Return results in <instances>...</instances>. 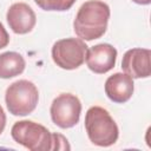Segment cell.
I'll list each match as a JSON object with an SVG mask.
<instances>
[{"mask_svg": "<svg viewBox=\"0 0 151 151\" xmlns=\"http://www.w3.org/2000/svg\"><path fill=\"white\" fill-rule=\"evenodd\" d=\"M6 19L9 28L17 34L29 33L37 24L34 11L25 2H15L11 5L7 9Z\"/></svg>", "mask_w": 151, "mask_h": 151, "instance_id": "9c48e42d", "label": "cell"}, {"mask_svg": "<svg viewBox=\"0 0 151 151\" xmlns=\"http://www.w3.org/2000/svg\"><path fill=\"white\" fill-rule=\"evenodd\" d=\"M85 130L88 139L98 146L113 145L119 137V129L107 110L91 106L85 114Z\"/></svg>", "mask_w": 151, "mask_h": 151, "instance_id": "7a4b0ae2", "label": "cell"}, {"mask_svg": "<svg viewBox=\"0 0 151 151\" xmlns=\"http://www.w3.org/2000/svg\"><path fill=\"white\" fill-rule=\"evenodd\" d=\"M132 1L138 5H149L151 2V0H132Z\"/></svg>", "mask_w": 151, "mask_h": 151, "instance_id": "2e32d148", "label": "cell"}, {"mask_svg": "<svg viewBox=\"0 0 151 151\" xmlns=\"http://www.w3.org/2000/svg\"><path fill=\"white\" fill-rule=\"evenodd\" d=\"M26 61L18 52H5L0 54V78L9 79L21 74L25 70Z\"/></svg>", "mask_w": 151, "mask_h": 151, "instance_id": "8fae6325", "label": "cell"}, {"mask_svg": "<svg viewBox=\"0 0 151 151\" xmlns=\"http://www.w3.org/2000/svg\"><path fill=\"white\" fill-rule=\"evenodd\" d=\"M39 100V91L37 86L26 79L12 83L5 93L7 110L13 116H27L32 113Z\"/></svg>", "mask_w": 151, "mask_h": 151, "instance_id": "277c9868", "label": "cell"}, {"mask_svg": "<svg viewBox=\"0 0 151 151\" xmlns=\"http://www.w3.org/2000/svg\"><path fill=\"white\" fill-rule=\"evenodd\" d=\"M77 0H34V2L44 11H67Z\"/></svg>", "mask_w": 151, "mask_h": 151, "instance_id": "7c38bea8", "label": "cell"}, {"mask_svg": "<svg viewBox=\"0 0 151 151\" xmlns=\"http://www.w3.org/2000/svg\"><path fill=\"white\" fill-rule=\"evenodd\" d=\"M87 45L80 38H65L52 46V59L63 70H76L85 61Z\"/></svg>", "mask_w": 151, "mask_h": 151, "instance_id": "5b68a950", "label": "cell"}, {"mask_svg": "<svg viewBox=\"0 0 151 151\" xmlns=\"http://www.w3.org/2000/svg\"><path fill=\"white\" fill-rule=\"evenodd\" d=\"M110 7L101 0H87L78 9L73 29L81 40L91 41L103 37L107 29Z\"/></svg>", "mask_w": 151, "mask_h": 151, "instance_id": "6da1fadb", "label": "cell"}, {"mask_svg": "<svg viewBox=\"0 0 151 151\" xmlns=\"http://www.w3.org/2000/svg\"><path fill=\"white\" fill-rule=\"evenodd\" d=\"M85 60L87 67L92 72L104 74L114 67L117 50L110 44H98L87 50Z\"/></svg>", "mask_w": 151, "mask_h": 151, "instance_id": "ba28073f", "label": "cell"}, {"mask_svg": "<svg viewBox=\"0 0 151 151\" xmlns=\"http://www.w3.org/2000/svg\"><path fill=\"white\" fill-rule=\"evenodd\" d=\"M14 142L31 151H54V133L32 120H20L11 129Z\"/></svg>", "mask_w": 151, "mask_h": 151, "instance_id": "3957f363", "label": "cell"}, {"mask_svg": "<svg viewBox=\"0 0 151 151\" xmlns=\"http://www.w3.org/2000/svg\"><path fill=\"white\" fill-rule=\"evenodd\" d=\"M52 122L61 127L70 129L78 124L81 113V103L72 93H61L55 97L50 109Z\"/></svg>", "mask_w": 151, "mask_h": 151, "instance_id": "8992f818", "label": "cell"}, {"mask_svg": "<svg viewBox=\"0 0 151 151\" xmlns=\"http://www.w3.org/2000/svg\"><path fill=\"white\" fill-rule=\"evenodd\" d=\"M9 42V35L6 31V28L4 27V25L0 22V50L6 47Z\"/></svg>", "mask_w": 151, "mask_h": 151, "instance_id": "5bb4252c", "label": "cell"}, {"mask_svg": "<svg viewBox=\"0 0 151 151\" xmlns=\"http://www.w3.org/2000/svg\"><path fill=\"white\" fill-rule=\"evenodd\" d=\"M134 91L133 78L126 73L117 72L105 81V93L110 100L117 104L126 103L131 99Z\"/></svg>", "mask_w": 151, "mask_h": 151, "instance_id": "30bf717a", "label": "cell"}, {"mask_svg": "<svg viewBox=\"0 0 151 151\" xmlns=\"http://www.w3.org/2000/svg\"><path fill=\"white\" fill-rule=\"evenodd\" d=\"M70 149L71 146L67 139L60 133H54V150H70Z\"/></svg>", "mask_w": 151, "mask_h": 151, "instance_id": "4fadbf2b", "label": "cell"}, {"mask_svg": "<svg viewBox=\"0 0 151 151\" xmlns=\"http://www.w3.org/2000/svg\"><path fill=\"white\" fill-rule=\"evenodd\" d=\"M5 126H6V114H5L2 106L0 105V134L4 132Z\"/></svg>", "mask_w": 151, "mask_h": 151, "instance_id": "9a60e30c", "label": "cell"}, {"mask_svg": "<svg viewBox=\"0 0 151 151\" xmlns=\"http://www.w3.org/2000/svg\"><path fill=\"white\" fill-rule=\"evenodd\" d=\"M150 57L151 51L149 48L134 47L126 51L122 60V68L124 73L134 79L149 78L151 74Z\"/></svg>", "mask_w": 151, "mask_h": 151, "instance_id": "52a82bcc", "label": "cell"}]
</instances>
